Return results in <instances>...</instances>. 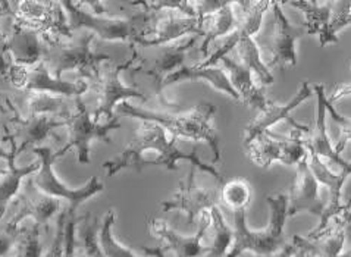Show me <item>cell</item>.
Instances as JSON below:
<instances>
[{"label":"cell","instance_id":"42","mask_svg":"<svg viewBox=\"0 0 351 257\" xmlns=\"http://www.w3.org/2000/svg\"><path fill=\"white\" fill-rule=\"evenodd\" d=\"M19 231L21 226H14L6 222L0 226V257H8L14 250Z\"/></svg>","mask_w":351,"mask_h":257},{"label":"cell","instance_id":"16","mask_svg":"<svg viewBox=\"0 0 351 257\" xmlns=\"http://www.w3.org/2000/svg\"><path fill=\"white\" fill-rule=\"evenodd\" d=\"M271 5L272 2H232L235 14L239 15L237 16V24L235 28L232 29V33L225 38L221 46H218V49L213 51L210 58L204 59L195 65L202 68L216 66V64H218L222 58L228 56L230 51L235 50L240 41L245 38H252L257 31H259L263 15L266 14V10L271 8Z\"/></svg>","mask_w":351,"mask_h":257},{"label":"cell","instance_id":"1","mask_svg":"<svg viewBox=\"0 0 351 257\" xmlns=\"http://www.w3.org/2000/svg\"><path fill=\"white\" fill-rule=\"evenodd\" d=\"M177 141L178 138L168 137V132L159 123L141 121V125L134 132V136L128 141L125 149L115 159L103 163V169H105L106 177L109 178L123 169L136 171L138 160L144 154L156 153L158 158L154 159L153 167L158 164V167L167 168L169 171H178V162L187 160L195 169L210 173L219 182L223 181L222 175L212 163H206L199 158L197 147H194L191 153H184L178 149Z\"/></svg>","mask_w":351,"mask_h":257},{"label":"cell","instance_id":"9","mask_svg":"<svg viewBox=\"0 0 351 257\" xmlns=\"http://www.w3.org/2000/svg\"><path fill=\"white\" fill-rule=\"evenodd\" d=\"M308 128L304 125L291 128L287 137L265 131L257 136L249 146L244 147L249 159L262 169H267L274 162H281L287 167H293L307 156L303 144V136Z\"/></svg>","mask_w":351,"mask_h":257},{"label":"cell","instance_id":"38","mask_svg":"<svg viewBox=\"0 0 351 257\" xmlns=\"http://www.w3.org/2000/svg\"><path fill=\"white\" fill-rule=\"evenodd\" d=\"M351 24V2H332L331 19H329L328 33L324 41V47L332 43H338L339 29Z\"/></svg>","mask_w":351,"mask_h":257},{"label":"cell","instance_id":"24","mask_svg":"<svg viewBox=\"0 0 351 257\" xmlns=\"http://www.w3.org/2000/svg\"><path fill=\"white\" fill-rule=\"evenodd\" d=\"M308 167H311L315 178L319 184H324L329 190V204L325 208V213L321 219V223H319L313 231L308 232L306 236H315L317 234H321L328 228V225L331 223V221L344 210V206L341 204V193H343V185L346 180L348 178V175H351L350 169H343L339 173H334L331 169H329L328 164L322 162L321 158H317L316 154L308 153Z\"/></svg>","mask_w":351,"mask_h":257},{"label":"cell","instance_id":"21","mask_svg":"<svg viewBox=\"0 0 351 257\" xmlns=\"http://www.w3.org/2000/svg\"><path fill=\"white\" fill-rule=\"evenodd\" d=\"M326 206L319 199V182L308 167V154L295 167V178L288 194V216L311 213L322 219Z\"/></svg>","mask_w":351,"mask_h":257},{"label":"cell","instance_id":"17","mask_svg":"<svg viewBox=\"0 0 351 257\" xmlns=\"http://www.w3.org/2000/svg\"><path fill=\"white\" fill-rule=\"evenodd\" d=\"M274 12V33L269 43L266 46L267 53L271 55L267 68H285L297 65V41L304 34V27H297L282 12L281 5L272 2Z\"/></svg>","mask_w":351,"mask_h":257},{"label":"cell","instance_id":"32","mask_svg":"<svg viewBox=\"0 0 351 257\" xmlns=\"http://www.w3.org/2000/svg\"><path fill=\"white\" fill-rule=\"evenodd\" d=\"M100 223L96 215L86 212L75 228V250L86 257H105L99 244Z\"/></svg>","mask_w":351,"mask_h":257},{"label":"cell","instance_id":"39","mask_svg":"<svg viewBox=\"0 0 351 257\" xmlns=\"http://www.w3.org/2000/svg\"><path fill=\"white\" fill-rule=\"evenodd\" d=\"M326 112L329 113V117H331L339 127V136H338V141L335 144V151L338 154H341V151L346 149L347 143L351 141V119L341 115L335 108H334V103L329 101L326 103Z\"/></svg>","mask_w":351,"mask_h":257},{"label":"cell","instance_id":"33","mask_svg":"<svg viewBox=\"0 0 351 257\" xmlns=\"http://www.w3.org/2000/svg\"><path fill=\"white\" fill-rule=\"evenodd\" d=\"M253 199V187L250 181L235 178L223 184L219 190V208L231 213L247 210Z\"/></svg>","mask_w":351,"mask_h":257},{"label":"cell","instance_id":"47","mask_svg":"<svg viewBox=\"0 0 351 257\" xmlns=\"http://www.w3.org/2000/svg\"><path fill=\"white\" fill-rule=\"evenodd\" d=\"M0 49H5V33L0 29Z\"/></svg>","mask_w":351,"mask_h":257},{"label":"cell","instance_id":"11","mask_svg":"<svg viewBox=\"0 0 351 257\" xmlns=\"http://www.w3.org/2000/svg\"><path fill=\"white\" fill-rule=\"evenodd\" d=\"M9 81L12 88L18 91L49 93V95L68 99L81 97L90 87L84 79L64 81L62 78H55L50 74L43 60L31 66L12 64L9 72Z\"/></svg>","mask_w":351,"mask_h":257},{"label":"cell","instance_id":"25","mask_svg":"<svg viewBox=\"0 0 351 257\" xmlns=\"http://www.w3.org/2000/svg\"><path fill=\"white\" fill-rule=\"evenodd\" d=\"M5 50L12 64L31 66L45 59L47 41L37 31L19 27L12 21L9 33L5 34Z\"/></svg>","mask_w":351,"mask_h":257},{"label":"cell","instance_id":"4","mask_svg":"<svg viewBox=\"0 0 351 257\" xmlns=\"http://www.w3.org/2000/svg\"><path fill=\"white\" fill-rule=\"evenodd\" d=\"M95 38V34L84 31L71 38H59L47 43L43 62L50 74L60 79L65 72L75 71L80 79L91 82L97 77L101 64L112 60L109 55L99 53L93 49Z\"/></svg>","mask_w":351,"mask_h":257},{"label":"cell","instance_id":"43","mask_svg":"<svg viewBox=\"0 0 351 257\" xmlns=\"http://www.w3.org/2000/svg\"><path fill=\"white\" fill-rule=\"evenodd\" d=\"M335 218H338L339 223H341L346 244L351 245V200L344 206V210Z\"/></svg>","mask_w":351,"mask_h":257},{"label":"cell","instance_id":"48","mask_svg":"<svg viewBox=\"0 0 351 257\" xmlns=\"http://www.w3.org/2000/svg\"><path fill=\"white\" fill-rule=\"evenodd\" d=\"M5 215H6V210H5V209H0V222H2Z\"/></svg>","mask_w":351,"mask_h":257},{"label":"cell","instance_id":"2","mask_svg":"<svg viewBox=\"0 0 351 257\" xmlns=\"http://www.w3.org/2000/svg\"><path fill=\"white\" fill-rule=\"evenodd\" d=\"M213 103L202 101L197 103L189 112L184 113H172V112H153L144 108L134 106L128 101H123L119 105L118 112L121 115L131 117L140 121L156 122L165 131L171 134L175 138H189L193 141H204L213 151V160L218 163L221 160V140L219 134L213 125V118L216 113Z\"/></svg>","mask_w":351,"mask_h":257},{"label":"cell","instance_id":"44","mask_svg":"<svg viewBox=\"0 0 351 257\" xmlns=\"http://www.w3.org/2000/svg\"><path fill=\"white\" fill-rule=\"evenodd\" d=\"M347 96H351V84H339L334 88V91L331 93V96H329V101L334 103L337 100H341Z\"/></svg>","mask_w":351,"mask_h":257},{"label":"cell","instance_id":"51","mask_svg":"<svg viewBox=\"0 0 351 257\" xmlns=\"http://www.w3.org/2000/svg\"><path fill=\"white\" fill-rule=\"evenodd\" d=\"M252 257H257V256H252Z\"/></svg>","mask_w":351,"mask_h":257},{"label":"cell","instance_id":"49","mask_svg":"<svg viewBox=\"0 0 351 257\" xmlns=\"http://www.w3.org/2000/svg\"><path fill=\"white\" fill-rule=\"evenodd\" d=\"M339 257H351V249L348 252H346V253H341V256H339Z\"/></svg>","mask_w":351,"mask_h":257},{"label":"cell","instance_id":"19","mask_svg":"<svg viewBox=\"0 0 351 257\" xmlns=\"http://www.w3.org/2000/svg\"><path fill=\"white\" fill-rule=\"evenodd\" d=\"M197 38H199L197 36H191L177 41V43L160 46L158 55L154 56V59L150 62V64H144L143 62L140 66L134 68V74H136V72H141V74H146L153 78L156 96L159 97L162 105L167 106L171 110L177 109V106L167 103V99H165L163 91H162V82L165 81V78L173 74L175 71L184 66L185 56H187L189 50L193 49V46H195V43H197Z\"/></svg>","mask_w":351,"mask_h":257},{"label":"cell","instance_id":"10","mask_svg":"<svg viewBox=\"0 0 351 257\" xmlns=\"http://www.w3.org/2000/svg\"><path fill=\"white\" fill-rule=\"evenodd\" d=\"M12 21L19 27L37 31L47 43L74 36L60 2H14Z\"/></svg>","mask_w":351,"mask_h":257},{"label":"cell","instance_id":"22","mask_svg":"<svg viewBox=\"0 0 351 257\" xmlns=\"http://www.w3.org/2000/svg\"><path fill=\"white\" fill-rule=\"evenodd\" d=\"M313 91L317 96L316 103V118L312 128H308L303 136V144L308 153L316 154L317 158H325L331 163H337L343 169L351 171V162H347L343 159L341 154H338L335 149L332 147L331 140H329L328 131H326V103L328 96L324 84H316L313 87Z\"/></svg>","mask_w":351,"mask_h":257},{"label":"cell","instance_id":"23","mask_svg":"<svg viewBox=\"0 0 351 257\" xmlns=\"http://www.w3.org/2000/svg\"><path fill=\"white\" fill-rule=\"evenodd\" d=\"M6 99L23 117L47 115L65 121L74 109V99L49 95V93L15 90Z\"/></svg>","mask_w":351,"mask_h":257},{"label":"cell","instance_id":"7","mask_svg":"<svg viewBox=\"0 0 351 257\" xmlns=\"http://www.w3.org/2000/svg\"><path fill=\"white\" fill-rule=\"evenodd\" d=\"M132 47V56L131 59L125 60L123 64H115V62L108 60L105 64H101L97 77L93 79V90H95L97 96V108L93 113V119L96 122H100V119L105 118V121H110L115 118V108L119 103L127 101L130 99H138L141 101H147L149 97L144 95L141 90L128 87L122 82L121 74L125 69H130L134 62L138 59V53L136 50V46Z\"/></svg>","mask_w":351,"mask_h":257},{"label":"cell","instance_id":"20","mask_svg":"<svg viewBox=\"0 0 351 257\" xmlns=\"http://www.w3.org/2000/svg\"><path fill=\"white\" fill-rule=\"evenodd\" d=\"M313 96V88L311 87L307 81H303L300 84V88L297 90L294 97L287 103H276L272 100H267L266 106L259 110V113L244 127V136H243V146L247 147L249 144L262 132L269 131V128L280 121H288L293 125V128L302 127L300 123H297L290 113L302 105L303 101L311 99Z\"/></svg>","mask_w":351,"mask_h":257},{"label":"cell","instance_id":"50","mask_svg":"<svg viewBox=\"0 0 351 257\" xmlns=\"http://www.w3.org/2000/svg\"><path fill=\"white\" fill-rule=\"evenodd\" d=\"M74 257H86V256H82L80 252H77V250H75V256H74Z\"/></svg>","mask_w":351,"mask_h":257},{"label":"cell","instance_id":"15","mask_svg":"<svg viewBox=\"0 0 351 257\" xmlns=\"http://www.w3.org/2000/svg\"><path fill=\"white\" fill-rule=\"evenodd\" d=\"M9 209L12 210L10 218L5 222L14 226H19V223L27 218L33 219L34 223L43 226L47 225L53 216L60 213L62 210V201L53 197H49L45 193L36 188L31 177L25 178L23 182L15 200L10 203Z\"/></svg>","mask_w":351,"mask_h":257},{"label":"cell","instance_id":"36","mask_svg":"<svg viewBox=\"0 0 351 257\" xmlns=\"http://www.w3.org/2000/svg\"><path fill=\"white\" fill-rule=\"evenodd\" d=\"M117 222L115 209H109L103 216L99 228V244L105 257H138L132 250L123 247L113 235V225Z\"/></svg>","mask_w":351,"mask_h":257},{"label":"cell","instance_id":"30","mask_svg":"<svg viewBox=\"0 0 351 257\" xmlns=\"http://www.w3.org/2000/svg\"><path fill=\"white\" fill-rule=\"evenodd\" d=\"M287 5L297 8L302 14H304L306 34H317L319 46L324 47L329 19H331L332 2H313V0H304V2H287Z\"/></svg>","mask_w":351,"mask_h":257},{"label":"cell","instance_id":"8","mask_svg":"<svg viewBox=\"0 0 351 257\" xmlns=\"http://www.w3.org/2000/svg\"><path fill=\"white\" fill-rule=\"evenodd\" d=\"M65 128L68 130V141L64 149H75L77 160L82 164L90 163V147L95 141L110 144V132L121 128L119 117L110 121L96 122L88 113L81 97L74 99V109L65 119Z\"/></svg>","mask_w":351,"mask_h":257},{"label":"cell","instance_id":"5","mask_svg":"<svg viewBox=\"0 0 351 257\" xmlns=\"http://www.w3.org/2000/svg\"><path fill=\"white\" fill-rule=\"evenodd\" d=\"M64 8L71 31H90L105 41H122L134 46L136 40L143 36L144 31L153 21L154 14L140 10L127 18H112L95 15L81 2H60Z\"/></svg>","mask_w":351,"mask_h":257},{"label":"cell","instance_id":"3","mask_svg":"<svg viewBox=\"0 0 351 257\" xmlns=\"http://www.w3.org/2000/svg\"><path fill=\"white\" fill-rule=\"evenodd\" d=\"M266 203L271 208V218L263 230L252 231L245 223V210L232 213L234 241L226 257H240L245 252L266 257L281 252L288 244L285 235V221L288 218V195L278 193L267 195Z\"/></svg>","mask_w":351,"mask_h":257},{"label":"cell","instance_id":"27","mask_svg":"<svg viewBox=\"0 0 351 257\" xmlns=\"http://www.w3.org/2000/svg\"><path fill=\"white\" fill-rule=\"evenodd\" d=\"M219 62H222L223 71L228 75L234 90L239 93L243 105L262 110L266 106L267 100L265 97L263 88L254 84L252 71L240 64L237 59H231L228 56L222 58Z\"/></svg>","mask_w":351,"mask_h":257},{"label":"cell","instance_id":"12","mask_svg":"<svg viewBox=\"0 0 351 257\" xmlns=\"http://www.w3.org/2000/svg\"><path fill=\"white\" fill-rule=\"evenodd\" d=\"M2 100L8 108V136L5 137V140H9V143L16 147L18 156L27 149L33 150L34 147H40V144H43L46 140L53 136L51 131L59 127H65V121L53 117L19 115L8 99Z\"/></svg>","mask_w":351,"mask_h":257},{"label":"cell","instance_id":"45","mask_svg":"<svg viewBox=\"0 0 351 257\" xmlns=\"http://www.w3.org/2000/svg\"><path fill=\"white\" fill-rule=\"evenodd\" d=\"M18 158V153H16V147L14 146V144H10V150H5L2 146H0V159H3L6 162L12 160V159H16Z\"/></svg>","mask_w":351,"mask_h":257},{"label":"cell","instance_id":"18","mask_svg":"<svg viewBox=\"0 0 351 257\" xmlns=\"http://www.w3.org/2000/svg\"><path fill=\"white\" fill-rule=\"evenodd\" d=\"M212 225L210 212L202 213L197 221V231L193 235H182L162 219L147 218V228L152 235L163 241V249L172 250L177 257H203L208 253V245H203L202 240Z\"/></svg>","mask_w":351,"mask_h":257},{"label":"cell","instance_id":"34","mask_svg":"<svg viewBox=\"0 0 351 257\" xmlns=\"http://www.w3.org/2000/svg\"><path fill=\"white\" fill-rule=\"evenodd\" d=\"M235 53H237V60H239L240 64H243L245 68H249L252 72H254L257 78L261 79L262 86L272 84L274 82L272 72L263 62L259 46H257L253 37L240 41L239 46L235 47Z\"/></svg>","mask_w":351,"mask_h":257},{"label":"cell","instance_id":"40","mask_svg":"<svg viewBox=\"0 0 351 257\" xmlns=\"http://www.w3.org/2000/svg\"><path fill=\"white\" fill-rule=\"evenodd\" d=\"M68 212L62 210L56 219V232L51 244L43 257H65V228H66Z\"/></svg>","mask_w":351,"mask_h":257},{"label":"cell","instance_id":"35","mask_svg":"<svg viewBox=\"0 0 351 257\" xmlns=\"http://www.w3.org/2000/svg\"><path fill=\"white\" fill-rule=\"evenodd\" d=\"M212 216V228L215 232L212 245H208V253L203 257H226L228 254L232 241H234V231L228 222L225 221L222 209L216 206L210 210Z\"/></svg>","mask_w":351,"mask_h":257},{"label":"cell","instance_id":"31","mask_svg":"<svg viewBox=\"0 0 351 257\" xmlns=\"http://www.w3.org/2000/svg\"><path fill=\"white\" fill-rule=\"evenodd\" d=\"M41 162H31L24 168H18L15 159L8 162V169L0 175V209L8 210L15 200L25 178L40 169Z\"/></svg>","mask_w":351,"mask_h":257},{"label":"cell","instance_id":"14","mask_svg":"<svg viewBox=\"0 0 351 257\" xmlns=\"http://www.w3.org/2000/svg\"><path fill=\"white\" fill-rule=\"evenodd\" d=\"M216 206H219V190L203 187L195 182V168L191 167L187 178L180 180L178 191L162 201L160 209L163 212H184L189 223L194 225L200 219L202 213L210 212Z\"/></svg>","mask_w":351,"mask_h":257},{"label":"cell","instance_id":"46","mask_svg":"<svg viewBox=\"0 0 351 257\" xmlns=\"http://www.w3.org/2000/svg\"><path fill=\"white\" fill-rule=\"evenodd\" d=\"M141 250L152 257H165L163 245H158V247H154V249L153 247H141Z\"/></svg>","mask_w":351,"mask_h":257},{"label":"cell","instance_id":"29","mask_svg":"<svg viewBox=\"0 0 351 257\" xmlns=\"http://www.w3.org/2000/svg\"><path fill=\"white\" fill-rule=\"evenodd\" d=\"M237 24V14L232 2H226L222 8L212 14L202 16V27L204 31V40L199 49L200 53L208 59L209 46L216 38L225 34H231Z\"/></svg>","mask_w":351,"mask_h":257},{"label":"cell","instance_id":"41","mask_svg":"<svg viewBox=\"0 0 351 257\" xmlns=\"http://www.w3.org/2000/svg\"><path fill=\"white\" fill-rule=\"evenodd\" d=\"M10 66H12V60L5 49H0V100L9 97L15 91L9 81Z\"/></svg>","mask_w":351,"mask_h":257},{"label":"cell","instance_id":"28","mask_svg":"<svg viewBox=\"0 0 351 257\" xmlns=\"http://www.w3.org/2000/svg\"><path fill=\"white\" fill-rule=\"evenodd\" d=\"M184 81H206L209 84L216 88L221 93H225L228 95L232 100H240L239 93L234 90V87L231 86V81L226 75V72L222 68L218 66H181L180 69H177L171 74L169 77L165 78V81L162 82V91L173 84H178V82H184Z\"/></svg>","mask_w":351,"mask_h":257},{"label":"cell","instance_id":"37","mask_svg":"<svg viewBox=\"0 0 351 257\" xmlns=\"http://www.w3.org/2000/svg\"><path fill=\"white\" fill-rule=\"evenodd\" d=\"M12 252L14 257H43V247L40 243V225L33 222L21 226Z\"/></svg>","mask_w":351,"mask_h":257},{"label":"cell","instance_id":"13","mask_svg":"<svg viewBox=\"0 0 351 257\" xmlns=\"http://www.w3.org/2000/svg\"><path fill=\"white\" fill-rule=\"evenodd\" d=\"M163 12L162 16L154 14L153 21L143 36L136 40L134 46L160 47L181 40L185 36L204 37L200 16H185L175 10H163Z\"/></svg>","mask_w":351,"mask_h":257},{"label":"cell","instance_id":"6","mask_svg":"<svg viewBox=\"0 0 351 257\" xmlns=\"http://www.w3.org/2000/svg\"><path fill=\"white\" fill-rule=\"evenodd\" d=\"M33 153L37 154L40 158V169L31 175V180L36 185V188L41 193H45L49 197H53L56 200H64L66 201V212L69 215H75L77 209L82 203H86L93 195H96L105 190V185H103L99 180L97 175H93V177L78 188H71L65 182H62L56 175L53 163L58 158L64 156L66 150L62 147L58 151H53L50 147L40 146L34 147Z\"/></svg>","mask_w":351,"mask_h":257},{"label":"cell","instance_id":"26","mask_svg":"<svg viewBox=\"0 0 351 257\" xmlns=\"http://www.w3.org/2000/svg\"><path fill=\"white\" fill-rule=\"evenodd\" d=\"M295 257H339L346 245L344 232L338 218H334L328 228L315 236L293 235Z\"/></svg>","mask_w":351,"mask_h":257}]
</instances>
